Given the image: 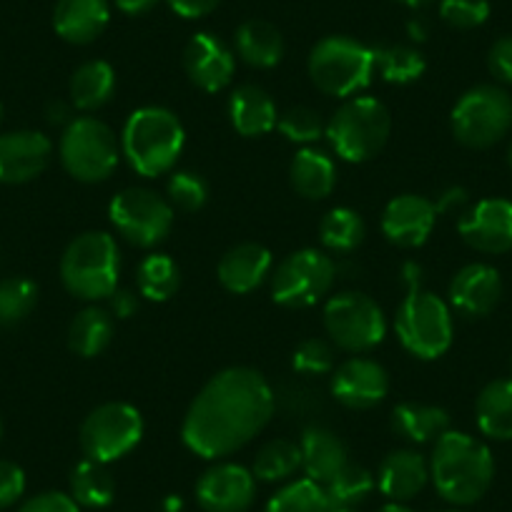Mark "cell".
I'll use <instances>...</instances> for the list:
<instances>
[{"instance_id":"cell-27","label":"cell","mask_w":512,"mask_h":512,"mask_svg":"<svg viewBox=\"0 0 512 512\" xmlns=\"http://www.w3.org/2000/svg\"><path fill=\"white\" fill-rule=\"evenodd\" d=\"M392 430L412 445L437 442L450 430V412L437 405L402 402L392 410Z\"/></svg>"},{"instance_id":"cell-49","label":"cell","mask_w":512,"mask_h":512,"mask_svg":"<svg viewBox=\"0 0 512 512\" xmlns=\"http://www.w3.org/2000/svg\"><path fill=\"white\" fill-rule=\"evenodd\" d=\"M467 204V191L462 186H450V189L442 191V196H437L435 209L437 214H452V211L462 209Z\"/></svg>"},{"instance_id":"cell-31","label":"cell","mask_w":512,"mask_h":512,"mask_svg":"<svg viewBox=\"0 0 512 512\" xmlns=\"http://www.w3.org/2000/svg\"><path fill=\"white\" fill-rule=\"evenodd\" d=\"M113 339V314L103 307H86L68 327V347L78 357H96Z\"/></svg>"},{"instance_id":"cell-35","label":"cell","mask_w":512,"mask_h":512,"mask_svg":"<svg viewBox=\"0 0 512 512\" xmlns=\"http://www.w3.org/2000/svg\"><path fill=\"white\" fill-rule=\"evenodd\" d=\"M374 68L387 83L407 86L425 76L427 61L412 46H382L374 48Z\"/></svg>"},{"instance_id":"cell-14","label":"cell","mask_w":512,"mask_h":512,"mask_svg":"<svg viewBox=\"0 0 512 512\" xmlns=\"http://www.w3.org/2000/svg\"><path fill=\"white\" fill-rule=\"evenodd\" d=\"M329 390L349 410H372L390 392V374L374 359L352 357L334 369Z\"/></svg>"},{"instance_id":"cell-28","label":"cell","mask_w":512,"mask_h":512,"mask_svg":"<svg viewBox=\"0 0 512 512\" xmlns=\"http://www.w3.org/2000/svg\"><path fill=\"white\" fill-rule=\"evenodd\" d=\"M477 427L497 442L512 440V377L485 384L475 402Z\"/></svg>"},{"instance_id":"cell-30","label":"cell","mask_w":512,"mask_h":512,"mask_svg":"<svg viewBox=\"0 0 512 512\" xmlns=\"http://www.w3.org/2000/svg\"><path fill=\"white\" fill-rule=\"evenodd\" d=\"M116 91V73L106 61H86L71 78V101L78 111H98Z\"/></svg>"},{"instance_id":"cell-6","label":"cell","mask_w":512,"mask_h":512,"mask_svg":"<svg viewBox=\"0 0 512 512\" xmlns=\"http://www.w3.org/2000/svg\"><path fill=\"white\" fill-rule=\"evenodd\" d=\"M392 116L372 96H352L337 108L327 123V139L334 154L349 164H364L387 146Z\"/></svg>"},{"instance_id":"cell-54","label":"cell","mask_w":512,"mask_h":512,"mask_svg":"<svg viewBox=\"0 0 512 512\" xmlns=\"http://www.w3.org/2000/svg\"><path fill=\"white\" fill-rule=\"evenodd\" d=\"M397 3H402V6H410V8H420V6H427L430 0H397Z\"/></svg>"},{"instance_id":"cell-40","label":"cell","mask_w":512,"mask_h":512,"mask_svg":"<svg viewBox=\"0 0 512 512\" xmlns=\"http://www.w3.org/2000/svg\"><path fill=\"white\" fill-rule=\"evenodd\" d=\"M277 128L284 139L302 146H312L314 141H319L324 134H327V126H324L322 116L309 106L289 108L287 113L279 116Z\"/></svg>"},{"instance_id":"cell-5","label":"cell","mask_w":512,"mask_h":512,"mask_svg":"<svg viewBox=\"0 0 512 512\" xmlns=\"http://www.w3.org/2000/svg\"><path fill=\"white\" fill-rule=\"evenodd\" d=\"M121 251L106 231H86L66 246L61 256V282L83 302H101L118 289Z\"/></svg>"},{"instance_id":"cell-39","label":"cell","mask_w":512,"mask_h":512,"mask_svg":"<svg viewBox=\"0 0 512 512\" xmlns=\"http://www.w3.org/2000/svg\"><path fill=\"white\" fill-rule=\"evenodd\" d=\"M38 304V287L26 277H8L0 282V324L23 322Z\"/></svg>"},{"instance_id":"cell-9","label":"cell","mask_w":512,"mask_h":512,"mask_svg":"<svg viewBox=\"0 0 512 512\" xmlns=\"http://www.w3.org/2000/svg\"><path fill=\"white\" fill-rule=\"evenodd\" d=\"M450 126L455 139L467 149H490L512 128V96L490 83L470 88L452 108Z\"/></svg>"},{"instance_id":"cell-17","label":"cell","mask_w":512,"mask_h":512,"mask_svg":"<svg viewBox=\"0 0 512 512\" xmlns=\"http://www.w3.org/2000/svg\"><path fill=\"white\" fill-rule=\"evenodd\" d=\"M435 201L417 194L395 196L382 211V234L400 249H417L430 239L437 224Z\"/></svg>"},{"instance_id":"cell-12","label":"cell","mask_w":512,"mask_h":512,"mask_svg":"<svg viewBox=\"0 0 512 512\" xmlns=\"http://www.w3.org/2000/svg\"><path fill=\"white\" fill-rule=\"evenodd\" d=\"M108 219L128 244L139 249H154L171 234L174 206L161 199L156 191L134 186L113 196L108 206Z\"/></svg>"},{"instance_id":"cell-15","label":"cell","mask_w":512,"mask_h":512,"mask_svg":"<svg viewBox=\"0 0 512 512\" xmlns=\"http://www.w3.org/2000/svg\"><path fill=\"white\" fill-rule=\"evenodd\" d=\"M256 477L234 462L209 467L196 482V500L204 512H246L254 502Z\"/></svg>"},{"instance_id":"cell-25","label":"cell","mask_w":512,"mask_h":512,"mask_svg":"<svg viewBox=\"0 0 512 512\" xmlns=\"http://www.w3.org/2000/svg\"><path fill=\"white\" fill-rule=\"evenodd\" d=\"M302 447V467L309 480L327 485L344 465H349V452L342 437L334 435L327 427H307L299 440Z\"/></svg>"},{"instance_id":"cell-52","label":"cell","mask_w":512,"mask_h":512,"mask_svg":"<svg viewBox=\"0 0 512 512\" xmlns=\"http://www.w3.org/2000/svg\"><path fill=\"white\" fill-rule=\"evenodd\" d=\"M410 36L415 38V41H425V38H427L425 23H422V21H412L410 23Z\"/></svg>"},{"instance_id":"cell-22","label":"cell","mask_w":512,"mask_h":512,"mask_svg":"<svg viewBox=\"0 0 512 512\" xmlns=\"http://www.w3.org/2000/svg\"><path fill=\"white\" fill-rule=\"evenodd\" d=\"M430 480V465L415 450H395L384 457L377 472V487L392 502H405L420 495Z\"/></svg>"},{"instance_id":"cell-38","label":"cell","mask_w":512,"mask_h":512,"mask_svg":"<svg viewBox=\"0 0 512 512\" xmlns=\"http://www.w3.org/2000/svg\"><path fill=\"white\" fill-rule=\"evenodd\" d=\"M267 512H332V507H329L324 487L304 477V480H294L284 485L269 500Z\"/></svg>"},{"instance_id":"cell-20","label":"cell","mask_w":512,"mask_h":512,"mask_svg":"<svg viewBox=\"0 0 512 512\" xmlns=\"http://www.w3.org/2000/svg\"><path fill=\"white\" fill-rule=\"evenodd\" d=\"M500 299L502 277L490 264H467L450 282V304L465 317H487Z\"/></svg>"},{"instance_id":"cell-29","label":"cell","mask_w":512,"mask_h":512,"mask_svg":"<svg viewBox=\"0 0 512 512\" xmlns=\"http://www.w3.org/2000/svg\"><path fill=\"white\" fill-rule=\"evenodd\" d=\"M236 53L251 68H274L284 58V38L272 23L251 21L241 23L234 36Z\"/></svg>"},{"instance_id":"cell-32","label":"cell","mask_w":512,"mask_h":512,"mask_svg":"<svg viewBox=\"0 0 512 512\" xmlns=\"http://www.w3.org/2000/svg\"><path fill=\"white\" fill-rule=\"evenodd\" d=\"M116 495V482L103 462L81 460L71 472V497L81 507H93L101 510L108 507Z\"/></svg>"},{"instance_id":"cell-4","label":"cell","mask_w":512,"mask_h":512,"mask_svg":"<svg viewBox=\"0 0 512 512\" xmlns=\"http://www.w3.org/2000/svg\"><path fill=\"white\" fill-rule=\"evenodd\" d=\"M417 264H407L405 279L410 284L395 314V332L402 347L417 359H440L452 347V312L437 294L422 287Z\"/></svg>"},{"instance_id":"cell-23","label":"cell","mask_w":512,"mask_h":512,"mask_svg":"<svg viewBox=\"0 0 512 512\" xmlns=\"http://www.w3.org/2000/svg\"><path fill=\"white\" fill-rule=\"evenodd\" d=\"M108 0H58L53 11V28L63 41L73 46L93 43L108 26Z\"/></svg>"},{"instance_id":"cell-55","label":"cell","mask_w":512,"mask_h":512,"mask_svg":"<svg viewBox=\"0 0 512 512\" xmlns=\"http://www.w3.org/2000/svg\"><path fill=\"white\" fill-rule=\"evenodd\" d=\"M507 164H510V169H512V141H510V146H507Z\"/></svg>"},{"instance_id":"cell-56","label":"cell","mask_w":512,"mask_h":512,"mask_svg":"<svg viewBox=\"0 0 512 512\" xmlns=\"http://www.w3.org/2000/svg\"><path fill=\"white\" fill-rule=\"evenodd\" d=\"M0 440H3V420H0Z\"/></svg>"},{"instance_id":"cell-46","label":"cell","mask_w":512,"mask_h":512,"mask_svg":"<svg viewBox=\"0 0 512 512\" xmlns=\"http://www.w3.org/2000/svg\"><path fill=\"white\" fill-rule=\"evenodd\" d=\"M487 66H490V73L497 81L512 83V36H505L492 43Z\"/></svg>"},{"instance_id":"cell-7","label":"cell","mask_w":512,"mask_h":512,"mask_svg":"<svg viewBox=\"0 0 512 512\" xmlns=\"http://www.w3.org/2000/svg\"><path fill=\"white\" fill-rule=\"evenodd\" d=\"M307 68L319 91L334 98H352L372 83L374 48L347 36H327L312 48Z\"/></svg>"},{"instance_id":"cell-2","label":"cell","mask_w":512,"mask_h":512,"mask_svg":"<svg viewBox=\"0 0 512 512\" xmlns=\"http://www.w3.org/2000/svg\"><path fill=\"white\" fill-rule=\"evenodd\" d=\"M495 460L490 447L467 432L447 430L435 442L430 457V480L450 505H475L490 490Z\"/></svg>"},{"instance_id":"cell-19","label":"cell","mask_w":512,"mask_h":512,"mask_svg":"<svg viewBox=\"0 0 512 512\" xmlns=\"http://www.w3.org/2000/svg\"><path fill=\"white\" fill-rule=\"evenodd\" d=\"M184 68L189 81L206 93L224 91L236 71V58L221 38L196 33L184 48Z\"/></svg>"},{"instance_id":"cell-18","label":"cell","mask_w":512,"mask_h":512,"mask_svg":"<svg viewBox=\"0 0 512 512\" xmlns=\"http://www.w3.org/2000/svg\"><path fill=\"white\" fill-rule=\"evenodd\" d=\"M53 144L41 131L0 134V184H28L51 164Z\"/></svg>"},{"instance_id":"cell-44","label":"cell","mask_w":512,"mask_h":512,"mask_svg":"<svg viewBox=\"0 0 512 512\" xmlns=\"http://www.w3.org/2000/svg\"><path fill=\"white\" fill-rule=\"evenodd\" d=\"M26 492V472L11 460H0V510L16 505Z\"/></svg>"},{"instance_id":"cell-51","label":"cell","mask_w":512,"mask_h":512,"mask_svg":"<svg viewBox=\"0 0 512 512\" xmlns=\"http://www.w3.org/2000/svg\"><path fill=\"white\" fill-rule=\"evenodd\" d=\"M46 116H48V121L51 123H58V126H61V123H71L73 118H71V108L66 106V103L63 101H56V103H48V111H46Z\"/></svg>"},{"instance_id":"cell-57","label":"cell","mask_w":512,"mask_h":512,"mask_svg":"<svg viewBox=\"0 0 512 512\" xmlns=\"http://www.w3.org/2000/svg\"><path fill=\"white\" fill-rule=\"evenodd\" d=\"M0 123H3V106H0Z\"/></svg>"},{"instance_id":"cell-8","label":"cell","mask_w":512,"mask_h":512,"mask_svg":"<svg viewBox=\"0 0 512 512\" xmlns=\"http://www.w3.org/2000/svg\"><path fill=\"white\" fill-rule=\"evenodd\" d=\"M61 164L68 174L83 184L106 181L116 171L121 159V144L111 126L91 116L73 118L63 128L61 144H58Z\"/></svg>"},{"instance_id":"cell-59","label":"cell","mask_w":512,"mask_h":512,"mask_svg":"<svg viewBox=\"0 0 512 512\" xmlns=\"http://www.w3.org/2000/svg\"><path fill=\"white\" fill-rule=\"evenodd\" d=\"M510 377H512V359H510Z\"/></svg>"},{"instance_id":"cell-34","label":"cell","mask_w":512,"mask_h":512,"mask_svg":"<svg viewBox=\"0 0 512 512\" xmlns=\"http://www.w3.org/2000/svg\"><path fill=\"white\" fill-rule=\"evenodd\" d=\"M364 236H367V224L349 206H337L319 224V239L334 254H349L362 244Z\"/></svg>"},{"instance_id":"cell-43","label":"cell","mask_w":512,"mask_h":512,"mask_svg":"<svg viewBox=\"0 0 512 512\" xmlns=\"http://www.w3.org/2000/svg\"><path fill=\"white\" fill-rule=\"evenodd\" d=\"M440 16L447 26L457 31H472L490 18V3L487 0H442Z\"/></svg>"},{"instance_id":"cell-60","label":"cell","mask_w":512,"mask_h":512,"mask_svg":"<svg viewBox=\"0 0 512 512\" xmlns=\"http://www.w3.org/2000/svg\"><path fill=\"white\" fill-rule=\"evenodd\" d=\"M447 512H457V510H447Z\"/></svg>"},{"instance_id":"cell-42","label":"cell","mask_w":512,"mask_h":512,"mask_svg":"<svg viewBox=\"0 0 512 512\" xmlns=\"http://www.w3.org/2000/svg\"><path fill=\"white\" fill-rule=\"evenodd\" d=\"M292 367L299 374H312V377H322V374L334 372V349L327 339H304L297 349H294Z\"/></svg>"},{"instance_id":"cell-36","label":"cell","mask_w":512,"mask_h":512,"mask_svg":"<svg viewBox=\"0 0 512 512\" xmlns=\"http://www.w3.org/2000/svg\"><path fill=\"white\" fill-rule=\"evenodd\" d=\"M374 477L367 467L362 465H344L332 480L327 482L324 492H327V500L332 510H354L359 502L367 500L374 490Z\"/></svg>"},{"instance_id":"cell-3","label":"cell","mask_w":512,"mask_h":512,"mask_svg":"<svg viewBox=\"0 0 512 512\" xmlns=\"http://www.w3.org/2000/svg\"><path fill=\"white\" fill-rule=\"evenodd\" d=\"M186 144L179 116L169 108L144 106L128 116L121 134V154L139 176L156 179L169 174Z\"/></svg>"},{"instance_id":"cell-24","label":"cell","mask_w":512,"mask_h":512,"mask_svg":"<svg viewBox=\"0 0 512 512\" xmlns=\"http://www.w3.org/2000/svg\"><path fill=\"white\" fill-rule=\"evenodd\" d=\"M229 121L236 128V134L246 136V139H259L277 128V103L262 86L244 83V86L234 88L229 96Z\"/></svg>"},{"instance_id":"cell-21","label":"cell","mask_w":512,"mask_h":512,"mask_svg":"<svg viewBox=\"0 0 512 512\" xmlns=\"http://www.w3.org/2000/svg\"><path fill=\"white\" fill-rule=\"evenodd\" d=\"M274 267L272 251L262 244L246 241V244H236L221 256L216 274L226 292L231 294H249L256 287H262L269 279Z\"/></svg>"},{"instance_id":"cell-13","label":"cell","mask_w":512,"mask_h":512,"mask_svg":"<svg viewBox=\"0 0 512 512\" xmlns=\"http://www.w3.org/2000/svg\"><path fill=\"white\" fill-rule=\"evenodd\" d=\"M144 437V417L126 402L96 407L81 425V450L93 462H116L134 450Z\"/></svg>"},{"instance_id":"cell-50","label":"cell","mask_w":512,"mask_h":512,"mask_svg":"<svg viewBox=\"0 0 512 512\" xmlns=\"http://www.w3.org/2000/svg\"><path fill=\"white\" fill-rule=\"evenodd\" d=\"M159 0H116V8L126 16H144V13L154 11Z\"/></svg>"},{"instance_id":"cell-53","label":"cell","mask_w":512,"mask_h":512,"mask_svg":"<svg viewBox=\"0 0 512 512\" xmlns=\"http://www.w3.org/2000/svg\"><path fill=\"white\" fill-rule=\"evenodd\" d=\"M379 512H415V510L407 505H402V502H387V505H384Z\"/></svg>"},{"instance_id":"cell-11","label":"cell","mask_w":512,"mask_h":512,"mask_svg":"<svg viewBox=\"0 0 512 512\" xmlns=\"http://www.w3.org/2000/svg\"><path fill=\"white\" fill-rule=\"evenodd\" d=\"M337 264L317 249L289 254L272 274V299L287 309H307L322 302L334 287Z\"/></svg>"},{"instance_id":"cell-37","label":"cell","mask_w":512,"mask_h":512,"mask_svg":"<svg viewBox=\"0 0 512 512\" xmlns=\"http://www.w3.org/2000/svg\"><path fill=\"white\" fill-rule=\"evenodd\" d=\"M302 467V447L292 440H272L256 452L254 472L256 480L282 482Z\"/></svg>"},{"instance_id":"cell-26","label":"cell","mask_w":512,"mask_h":512,"mask_svg":"<svg viewBox=\"0 0 512 512\" xmlns=\"http://www.w3.org/2000/svg\"><path fill=\"white\" fill-rule=\"evenodd\" d=\"M289 181H292V189L304 199H327L337 186V164L327 151L304 146L289 166Z\"/></svg>"},{"instance_id":"cell-41","label":"cell","mask_w":512,"mask_h":512,"mask_svg":"<svg viewBox=\"0 0 512 512\" xmlns=\"http://www.w3.org/2000/svg\"><path fill=\"white\" fill-rule=\"evenodd\" d=\"M166 191H169V204L181 211H199L209 201V184L194 171H174Z\"/></svg>"},{"instance_id":"cell-45","label":"cell","mask_w":512,"mask_h":512,"mask_svg":"<svg viewBox=\"0 0 512 512\" xmlns=\"http://www.w3.org/2000/svg\"><path fill=\"white\" fill-rule=\"evenodd\" d=\"M18 512H81V505L66 492H41L21 505Z\"/></svg>"},{"instance_id":"cell-58","label":"cell","mask_w":512,"mask_h":512,"mask_svg":"<svg viewBox=\"0 0 512 512\" xmlns=\"http://www.w3.org/2000/svg\"><path fill=\"white\" fill-rule=\"evenodd\" d=\"M332 512H357V510H332Z\"/></svg>"},{"instance_id":"cell-16","label":"cell","mask_w":512,"mask_h":512,"mask_svg":"<svg viewBox=\"0 0 512 512\" xmlns=\"http://www.w3.org/2000/svg\"><path fill=\"white\" fill-rule=\"evenodd\" d=\"M457 231L462 241L480 254H505L512 249V201H477L462 214Z\"/></svg>"},{"instance_id":"cell-48","label":"cell","mask_w":512,"mask_h":512,"mask_svg":"<svg viewBox=\"0 0 512 512\" xmlns=\"http://www.w3.org/2000/svg\"><path fill=\"white\" fill-rule=\"evenodd\" d=\"M108 307H111V314L116 319H128L139 312V297L131 289H116L108 297Z\"/></svg>"},{"instance_id":"cell-1","label":"cell","mask_w":512,"mask_h":512,"mask_svg":"<svg viewBox=\"0 0 512 512\" xmlns=\"http://www.w3.org/2000/svg\"><path fill=\"white\" fill-rule=\"evenodd\" d=\"M277 397L262 372L229 367L211 377L191 402L181 440L204 460L234 455L269 425Z\"/></svg>"},{"instance_id":"cell-33","label":"cell","mask_w":512,"mask_h":512,"mask_svg":"<svg viewBox=\"0 0 512 512\" xmlns=\"http://www.w3.org/2000/svg\"><path fill=\"white\" fill-rule=\"evenodd\" d=\"M139 294L149 302H169L181 287V272L169 254H149L136 269Z\"/></svg>"},{"instance_id":"cell-10","label":"cell","mask_w":512,"mask_h":512,"mask_svg":"<svg viewBox=\"0 0 512 512\" xmlns=\"http://www.w3.org/2000/svg\"><path fill=\"white\" fill-rule=\"evenodd\" d=\"M324 329L339 349L364 354L382 344L387 319L372 297L362 292H342L324 304Z\"/></svg>"},{"instance_id":"cell-47","label":"cell","mask_w":512,"mask_h":512,"mask_svg":"<svg viewBox=\"0 0 512 512\" xmlns=\"http://www.w3.org/2000/svg\"><path fill=\"white\" fill-rule=\"evenodd\" d=\"M166 3H169L171 11H174L176 16L191 18V21H194V18L209 16L221 0H166Z\"/></svg>"}]
</instances>
